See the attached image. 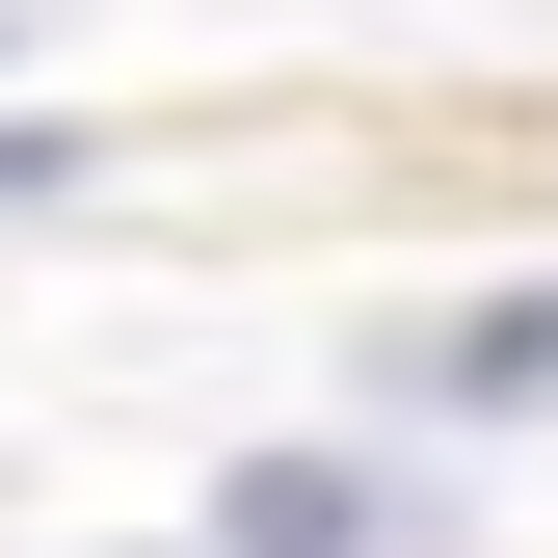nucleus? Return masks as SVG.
Masks as SVG:
<instances>
[{
    "label": "nucleus",
    "instance_id": "1",
    "mask_svg": "<svg viewBox=\"0 0 558 558\" xmlns=\"http://www.w3.org/2000/svg\"><path fill=\"white\" fill-rule=\"evenodd\" d=\"M373 399H399V426H532V399H558V293H452L426 345H373Z\"/></svg>",
    "mask_w": 558,
    "mask_h": 558
},
{
    "label": "nucleus",
    "instance_id": "2",
    "mask_svg": "<svg viewBox=\"0 0 558 558\" xmlns=\"http://www.w3.org/2000/svg\"><path fill=\"white\" fill-rule=\"evenodd\" d=\"M214 558H399V478L373 452H240L214 478Z\"/></svg>",
    "mask_w": 558,
    "mask_h": 558
}]
</instances>
